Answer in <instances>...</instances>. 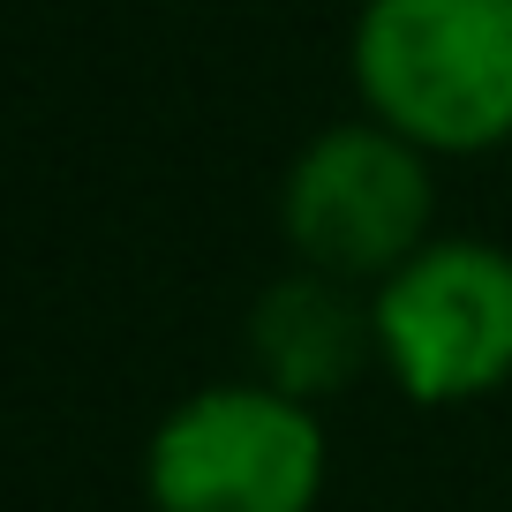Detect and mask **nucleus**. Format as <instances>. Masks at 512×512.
Here are the masks:
<instances>
[{
	"label": "nucleus",
	"instance_id": "obj_4",
	"mask_svg": "<svg viewBox=\"0 0 512 512\" xmlns=\"http://www.w3.org/2000/svg\"><path fill=\"white\" fill-rule=\"evenodd\" d=\"M377 369L415 407H467L512 377V249L437 234L369 287Z\"/></svg>",
	"mask_w": 512,
	"mask_h": 512
},
{
	"label": "nucleus",
	"instance_id": "obj_2",
	"mask_svg": "<svg viewBox=\"0 0 512 512\" xmlns=\"http://www.w3.org/2000/svg\"><path fill=\"white\" fill-rule=\"evenodd\" d=\"M324 475L332 445L317 407L264 377L174 400L144 445L151 512H317Z\"/></svg>",
	"mask_w": 512,
	"mask_h": 512
},
{
	"label": "nucleus",
	"instance_id": "obj_5",
	"mask_svg": "<svg viewBox=\"0 0 512 512\" xmlns=\"http://www.w3.org/2000/svg\"><path fill=\"white\" fill-rule=\"evenodd\" d=\"M249 354L256 377L294 392V400H332L339 384L377 362V324H369V287H347L332 272H287L256 294L249 309Z\"/></svg>",
	"mask_w": 512,
	"mask_h": 512
},
{
	"label": "nucleus",
	"instance_id": "obj_1",
	"mask_svg": "<svg viewBox=\"0 0 512 512\" xmlns=\"http://www.w3.org/2000/svg\"><path fill=\"white\" fill-rule=\"evenodd\" d=\"M347 68L369 121L430 159L512 144V0H362Z\"/></svg>",
	"mask_w": 512,
	"mask_h": 512
},
{
	"label": "nucleus",
	"instance_id": "obj_3",
	"mask_svg": "<svg viewBox=\"0 0 512 512\" xmlns=\"http://www.w3.org/2000/svg\"><path fill=\"white\" fill-rule=\"evenodd\" d=\"M279 226L309 272H332L347 287H377L437 241V181L430 151L392 136L384 121H332L294 151L279 181Z\"/></svg>",
	"mask_w": 512,
	"mask_h": 512
}]
</instances>
